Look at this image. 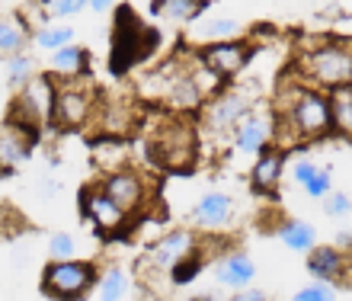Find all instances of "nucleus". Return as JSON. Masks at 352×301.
Returning a JSON list of instances; mask_svg holds the SVG:
<instances>
[{
  "mask_svg": "<svg viewBox=\"0 0 352 301\" xmlns=\"http://www.w3.org/2000/svg\"><path fill=\"white\" fill-rule=\"evenodd\" d=\"M160 48V32L148 26L144 19L135 13V7L119 3L116 16H112V36H109V71L116 77L129 74L138 65L151 61L154 52Z\"/></svg>",
  "mask_w": 352,
  "mask_h": 301,
  "instance_id": "obj_1",
  "label": "nucleus"
},
{
  "mask_svg": "<svg viewBox=\"0 0 352 301\" xmlns=\"http://www.w3.org/2000/svg\"><path fill=\"white\" fill-rule=\"evenodd\" d=\"M301 71L298 74L307 80L314 90H336V87H349L352 80V48L343 36L333 38H317L301 55Z\"/></svg>",
  "mask_w": 352,
  "mask_h": 301,
  "instance_id": "obj_2",
  "label": "nucleus"
},
{
  "mask_svg": "<svg viewBox=\"0 0 352 301\" xmlns=\"http://www.w3.org/2000/svg\"><path fill=\"white\" fill-rule=\"evenodd\" d=\"M100 269L90 260H48L42 269V292L52 301H84L100 279Z\"/></svg>",
  "mask_w": 352,
  "mask_h": 301,
  "instance_id": "obj_3",
  "label": "nucleus"
},
{
  "mask_svg": "<svg viewBox=\"0 0 352 301\" xmlns=\"http://www.w3.org/2000/svg\"><path fill=\"white\" fill-rule=\"evenodd\" d=\"M199 150L195 129L179 115H167L151 138V160L164 170H189Z\"/></svg>",
  "mask_w": 352,
  "mask_h": 301,
  "instance_id": "obj_4",
  "label": "nucleus"
},
{
  "mask_svg": "<svg viewBox=\"0 0 352 301\" xmlns=\"http://www.w3.org/2000/svg\"><path fill=\"white\" fill-rule=\"evenodd\" d=\"M96 90H93L90 77H55V100H52V122L58 129H80L90 122L93 109H96Z\"/></svg>",
  "mask_w": 352,
  "mask_h": 301,
  "instance_id": "obj_5",
  "label": "nucleus"
},
{
  "mask_svg": "<svg viewBox=\"0 0 352 301\" xmlns=\"http://www.w3.org/2000/svg\"><path fill=\"white\" fill-rule=\"evenodd\" d=\"M199 244V237L192 231H186V227H173L167 231L164 237H157L154 244L148 247V256L138 263V273H141V282H154V279H167V273L173 269L183 256H189ZM170 285V279H167Z\"/></svg>",
  "mask_w": 352,
  "mask_h": 301,
  "instance_id": "obj_6",
  "label": "nucleus"
},
{
  "mask_svg": "<svg viewBox=\"0 0 352 301\" xmlns=\"http://www.w3.org/2000/svg\"><path fill=\"white\" fill-rule=\"evenodd\" d=\"M199 65L208 71V74L218 80V84H228L231 77H237L243 67L250 65L253 58V42L247 38H228V42H208V45L199 48Z\"/></svg>",
  "mask_w": 352,
  "mask_h": 301,
  "instance_id": "obj_7",
  "label": "nucleus"
},
{
  "mask_svg": "<svg viewBox=\"0 0 352 301\" xmlns=\"http://www.w3.org/2000/svg\"><path fill=\"white\" fill-rule=\"evenodd\" d=\"M250 109H253V100L247 96V90L218 87V90L202 103V125L214 135L234 132V125L241 122Z\"/></svg>",
  "mask_w": 352,
  "mask_h": 301,
  "instance_id": "obj_8",
  "label": "nucleus"
},
{
  "mask_svg": "<svg viewBox=\"0 0 352 301\" xmlns=\"http://www.w3.org/2000/svg\"><path fill=\"white\" fill-rule=\"evenodd\" d=\"M100 189H102V196L109 199V202H116L129 218H135L141 208L148 205V183H144V177H141L138 170L122 167L116 173H106L100 179Z\"/></svg>",
  "mask_w": 352,
  "mask_h": 301,
  "instance_id": "obj_9",
  "label": "nucleus"
},
{
  "mask_svg": "<svg viewBox=\"0 0 352 301\" xmlns=\"http://www.w3.org/2000/svg\"><path fill=\"white\" fill-rule=\"evenodd\" d=\"M80 215H84V221H90L93 231L100 237L119 234L122 227L131 221L116 202H109V199L102 196L100 186H87L84 192H80Z\"/></svg>",
  "mask_w": 352,
  "mask_h": 301,
  "instance_id": "obj_10",
  "label": "nucleus"
},
{
  "mask_svg": "<svg viewBox=\"0 0 352 301\" xmlns=\"http://www.w3.org/2000/svg\"><path fill=\"white\" fill-rule=\"evenodd\" d=\"M272 138H276V122L263 113H247L241 122L234 125V148L241 154H263L266 148H272Z\"/></svg>",
  "mask_w": 352,
  "mask_h": 301,
  "instance_id": "obj_11",
  "label": "nucleus"
},
{
  "mask_svg": "<svg viewBox=\"0 0 352 301\" xmlns=\"http://www.w3.org/2000/svg\"><path fill=\"white\" fill-rule=\"evenodd\" d=\"M231 218H234V199L228 196V192H218V189L205 192L192 205V225L199 227V231H208V234L228 227Z\"/></svg>",
  "mask_w": 352,
  "mask_h": 301,
  "instance_id": "obj_12",
  "label": "nucleus"
},
{
  "mask_svg": "<svg viewBox=\"0 0 352 301\" xmlns=\"http://www.w3.org/2000/svg\"><path fill=\"white\" fill-rule=\"evenodd\" d=\"M285 177V150L282 148H266L263 154H256L250 167V186L260 196H272L278 192V183Z\"/></svg>",
  "mask_w": 352,
  "mask_h": 301,
  "instance_id": "obj_13",
  "label": "nucleus"
},
{
  "mask_svg": "<svg viewBox=\"0 0 352 301\" xmlns=\"http://www.w3.org/2000/svg\"><path fill=\"white\" fill-rule=\"evenodd\" d=\"M305 269L314 282L340 285L346 279V254L336 247H311L305 260Z\"/></svg>",
  "mask_w": 352,
  "mask_h": 301,
  "instance_id": "obj_14",
  "label": "nucleus"
},
{
  "mask_svg": "<svg viewBox=\"0 0 352 301\" xmlns=\"http://www.w3.org/2000/svg\"><path fill=\"white\" fill-rule=\"evenodd\" d=\"M214 279L224 285V289H250V282L256 279V263L243 250H234V254H224L214 260Z\"/></svg>",
  "mask_w": 352,
  "mask_h": 301,
  "instance_id": "obj_15",
  "label": "nucleus"
},
{
  "mask_svg": "<svg viewBox=\"0 0 352 301\" xmlns=\"http://www.w3.org/2000/svg\"><path fill=\"white\" fill-rule=\"evenodd\" d=\"M32 144H36L32 138H26L23 132L3 125V129H0V177H10V173H16V167L29 164Z\"/></svg>",
  "mask_w": 352,
  "mask_h": 301,
  "instance_id": "obj_16",
  "label": "nucleus"
},
{
  "mask_svg": "<svg viewBox=\"0 0 352 301\" xmlns=\"http://www.w3.org/2000/svg\"><path fill=\"white\" fill-rule=\"evenodd\" d=\"M52 77H90V52L77 42L52 52Z\"/></svg>",
  "mask_w": 352,
  "mask_h": 301,
  "instance_id": "obj_17",
  "label": "nucleus"
},
{
  "mask_svg": "<svg viewBox=\"0 0 352 301\" xmlns=\"http://www.w3.org/2000/svg\"><path fill=\"white\" fill-rule=\"evenodd\" d=\"M189 26H192L189 36L202 38V42H228V38H237L243 32L241 19H234V16H199Z\"/></svg>",
  "mask_w": 352,
  "mask_h": 301,
  "instance_id": "obj_18",
  "label": "nucleus"
},
{
  "mask_svg": "<svg viewBox=\"0 0 352 301\" xmlns=\"http://www.w3.org/2000/svg\"><path fill=\"white\" fill-rule=\"evenodd\" d=\"M276 234L282 241V247L292 250V254H307L311 247H317V227L311 221H301V218H285L276 227Z\"/></svg>",
  "mask_w": 352,
  "mask_h": 301,
  "instance_id": "obj_19",
  "label": "nucleus"
},
{
  "mask_svg": "<svg viewBox=\"0 0 352 301\" xmlns=\"http://www.w3.org/2000/svg\"><path fill=\"white\" fill-rule=\"evenodd\" d=\"M208 7H212V0H154L151 13L167 23H195Z\"/></svg>",
  "mask_w": 352,
  "mask_h": 301,
  "instance_id": "obj_20",
  "label": "nucleus"
},
{
  "mask_svg": "<svg viewBox=\"0 0 352 301\" xmlns=\"http://www.w3.org/2000/svg\"><path fill=\"white\" fill-rule=\"evenodd\" d=\"M29 42H32V29L19 13L0 16V55H19V52H26Z\"/></svg>",
  "mask_w": 352,
  "mask_h": 301,
  "instance_id": "obj_21",
  "label": "nucleus"
},
{
  "mask_svg": "<svg viewBox=\"0 0 352 301\" xmlns=\"http://www.w3.org/2000/svg\"><path fill=\"white\" fill-rule=\"evenodd\" d=\"M90 154H93V167L102 170V177L125 167V144H122V138H100L96 144H90Z\"/></svg>",
  "mask_w": 352,
  "mask_h": 301,
  "instance_id": "obj_22",
  "label": "nucleus"
},
{
  "mask_svg": "<svg viewBox=\"0 0 352 301\" xmlns=\"http://www.w3.org/2000/svg\"><path fill=\"white\" fill-rule=\"evenodd\" d=\"M327 103H330V122L336 135L352 132V90L349 87H336L327 90Z\"/></svg>",
  "mask_w": 352,
  "mask_h": 301,
  "instance_id": "obj_23",
  "label": "nucleus"
},
{
  "mask_svg": "<svg viewBox=\"0 0 352 301\" xmlns=\"http://www.w3.org/2000/svg\"><path fill=\"white\" fill-rule=\"evenodd\" d=\"M96 282H100V301H125L131 295V279L122 266H109Z\"/></svg>",
  "mask_w": 352,
  "mask_h": 301,
  "instance_id": "obj_24",
  "label": "nucleus"
},
{
  "mask_svg": "<svg viewBox=\"0 0 352 301\" xmlns=\"http://www.w3.org/2000/svg\"><path fill=\"white\" fill-rule=\"evenodd\" d=\"M205 266H208V254H205V247H195L192 254L183 256V260L170 269L167 279H170V285H189L195 276L202 273Z\"/></svg>",
  "mask_w": 352,
  "mask_h": 301,
  "instance_id": "obj_25",
  "label": "nucleus"
},
{
  "mask_svg": "<svg viewBox=\"0 0 352 301\" xmlns=\"http://www.w3.org/2000/svg\"><path fill=\"white\" fill-rule=\"evenodd\" d=\"M74 38H77V32L71 26L52 23V26L32 32V45H38L42 52H58V48H65V45H74Z\"/></svg>",
  "mask_w": 352,
  "mask_h": 301,
  "instance_id": "obj_26",
  "label": "nucleus"
},
{
  "mask_svg": "<svg viewBox=\"0 0 352 301\" xmlns=\"http://www.w3.org/2000/svg\"><path fill=\"white\" fill-rule=\"evenodd\" d=\"M36 77V58L29 52H19V55H10L7 58V84L10 87H26L29 80Z\"/></svg>",
  "mask_w": 352,
  "mask_h": 301,
  "instance_id": "obj_27",
  "label": "nucleus"
},
{
  "mask_svg": "<svg viewBox=\"0 0 352 301\" xmlns=\"http://www.w3.org/2000/svg\"><path fill=\"white\" fill-rule=\"evenodd\" d=\"M77 256V237L67 231H55L48 237V260H74Z\"/></svg>",
  "mask_w": 352,
  "mask_h": 301,
  "instance_id": "obj_28",
  "label": "nucleus"
},
{
  "mask_svg": "<svg viewBox=\"0 0 352 301\" xmlns=\"http://www.w3.org/2000/svg\"><path fill=\"white\" fill-rule=\"evenodd\" d=\"M301 189L307 192V199H324V196H330V192H333V173H330V167H317V173L307 179Z\"/></svg>",
  "mask_w": 352,
  "mask_h": 301,
  "instance_id": "obj_29",
  "label": "nucleus"
},
{
  "mask_svg": "<svg viewBox=\"0 0 352 301\" xmlns=\"http://www.w3.org/2000/svg\"><path fill=\"white\" fill-rule=\"evenodd\" d=\"M336 298H340V292L330 282H311L292 295V301H336Z\"/></svg>",
  "mask_w": 352,
  "mask_h": 301,
  "instance_id": "obj_30",
  "label": "nucleus"
},
{
  "mask_svg": "<svg viewBox=\"0 0 352 301\" xmlns=\"http://www.w3.org/2000/svg\"><path fill=\"white\" fill-rule=\"evenodd\" d=\"M352 212V199L349 192H340V189H333L330 196H324V215L336 218V221H346Z\"/></svg>",
  "mask_w": 352,
  "mask_h": 301,
  "instance_id": "obj_31",
  "label": "nucleus"
},
{
  "mask_svg": "<svg viewBox=\"0 0 352 301\" xmlns=\"http://www.w3.org/2000/svg\"><path fill=\"white\" fill-rule=\"evenodd\" d=\"M52 19L55 16H77L80 10H87V0H45Z\"/></svg>",
  "mask_w": 352,
  "mask_h": 301,
  "instance_id": "obj_32",
  "label": "nucleus"
},
{
  "mask_svg": "<svg viewBox=\"0 0 352 301\" xmlns=\"http://www.w3.org/2000/svg\"><path fill=\"white\" fill-rule=\"evenodd\" d=\"M314 173H317V164H314V160L301 157V160H295V164H292V179H295L298 186H305L307 179L314 177Z\"/></svg>",
  "mask_w": 352,
  "mask_h": 301,
  "instance_id": "obj_33",
  "label": "nucleus"
},
{
  "mask_svg": "<svg viewBox=\"0 0 352 301\" xmlns=\"http://www.w3.org/2000/svg\"><path fill=\"white\" fill-rule=\"evenodd\" d=\"M228 301H272V298H269L266 292H256V289H241V292Z\"/></svg>",
  "mask_w": 352,
  "mask_h": 301,
  "instance_id": "obj_34",
  "label": "nucleus"
},
{
  "mask_svg": "<svg viewBox=\"0 0 352 301\" xmlns=\"http://www.w3.org/2000/svg\"><path fill=\"white\" fill-rule=\"evenodd\" d=\"M58 192H61V186H58L55 179H45V183H38V196H42V199H55Z\"/></svg>",
  "mask_w": 352,
  "mask_h": 301,
  "instance_id": "obj_35",
  "label": "nucleus"
},
{
  "mask_svg": "<svg viewBox=\"0 0 352 301\" xmlns=\"http://www.w3.org/2000/svg\"><path fill=\"white\" fill-rule=\"evenodd\" d=\"M349 244H352V231H349V227H343V231L336 234V244H333V247L346 254V250H349Z\"/></svg>",
  "mask_w": 352,
  "mask_h": 301,
  "instance_id": "obj_36",
  "label": "nucleus"
},
{
  "mask_svg": "<svg viewBox=\"0 0 352 301\" xmlns=\"http://www.w3.org/2000/svg\"><path fill=\"white\" fill-rule=\"evenodd\" d=\"M87 7H90L93 13H106V10L116 7V0H87Z\"/></svg>",
  "mask_w": 352,
  "mask_h": 301,
  "instance_id": "obj_37",
  "label": "nucleus"
},
{
  "mask_svg": "<svg viewBox=\"0 0 352 301\" xmlns=\"http://www.w3.org/2000/svg\"><path fill=\"white\" fill-rule=\"evenodd\" d=\"M192 301H212V295H199V298H192Z\"/></svg>",
  "mask_w": 352,
  "mask_h": 301,
  "instance_id": "obj_38",
  "label": "nucleus"
}]
</instances>
